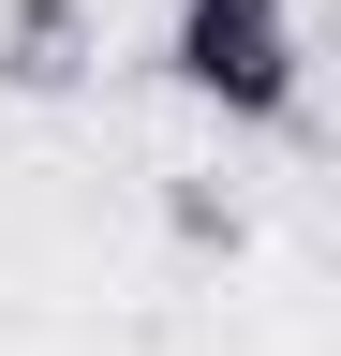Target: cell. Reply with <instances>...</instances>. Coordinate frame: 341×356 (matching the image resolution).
<instances>
[{"label": "cell", "instance_id": "6da1fadb", "mask_svg": "<svg viewBox=\"0 0 341 356\" xmlns=\"http://www.w3.org/2000/svg\"><path fill=\"white\" fill-rule=\"evenodd\" d=\"M163 74H178L193 104H223L238 134H297V74H312V44H297V0H178V30H163Z\"/></svg>", "mask_w": 341, "mask_h": 356}, {"label": "cell", "instance_id": "7a4b0ae2", "mask_svg": "<svg viewBox=\"0 0 341 356\" xmlns=\"http://www.w3.org/2000/svg\"><path fill=\"white\" fill-rule=\"evenodd\" d=\"M104 74V15L90 0H0V89L15 104H74Z\"/></svg>", "mask_w": 341, "mask_h": 356}, {"label": "cell", "instance_id": "3957f363", "mask_svg": "<svg viewBox=\"0 0 341 356\" xmlns=\"http://www.w3.org/2000/svg\"><path fill=\"white\" fill-rule=\"evenodd\" d=\"M163 238H178V252H238L252 222H238V193H223V178H163Z\"/></svg>", "mask_w": 341, "mask_h": 356}]
</instances>
